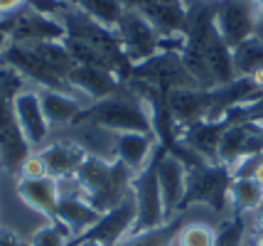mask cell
Wrapping results in <instances>:
<instances>
[{"instance_id": "cell-1", "label": "cell", "mask_w": 263, "mask_h": 246, "mask_svg": "<svg viewBox=\"0 0 263 246\" xmlns=\"http://www.w3.org/2000/svg\"><path fill=\"white\" fill-rule=\"evenodd\" d=\"M0 64L20 71L27 84L37 89L71 91L67 77L74 69V59L69 57L64 42H8L0 54Z\"/></svg>"}, {"instance_id": "cell-2", "label": "cell", "mask_w": 263, "mask_h": 246, "mask_svg": "<svg viewBox=\"0 0 263 246\" xmlns=\"http://www.w3.org/2000/svg\"><path fill=\"white\" fill-rule=\"evenodd\" d=\"M79 121H89L111 133H153L155 136L153 106L143 96L133 94L128 86L118 94L89 104Z\"/></svg>"}, {"instance_id": "cell-3", "label": "cell", "mask_w": 263, "mask_h": 246, "mask_svg": "<svg viewBox=\"0 0 263 246\" xmlns=\"http://www.w3.org/2000/svg\"><path fill=\"white\" fill-rule=\"evenodd\" d=\"M133 180H136V173L128 170L123 163L91 158V155L84 160V165L77 173V182H79L81 192L101 214L116 204H121L130 195Z\"/></svg>"}, {"instance_id": "cell-4", "label": "cell", "mask_w": 263, "mask_h": 246, "mask_svg": "<svg viewBox=\"0 0 263 246\" xmlns=\"http://www.w3.org/2000/svg\"><path fill=\"white\" fill-rule=\"evenodd\" d=\"M231 170L221 163H202L187 170V192H184L182 212L199 210L214 214L219 219L229 217V185H231Z\"/></svg>"}, {"instance_id": "cell-5", "label": "cell", "mask_w": 263, "mask_h": 246, "mask_svg": "<svg viewBox=\"0 0 263 246\" xmlns=\"http://www.w3.org/2000/svg\"><path fill=\"white\" fill-rule=\"evenodd\" d=\"M128 79L148 84V86L158 89L162 94L197 86L195 79L190 77L187 67H184L182 57H180V54H170V52H158V54H153V57L145 59V62L133 64Z\"/></svg>"}, {"instance_id": "cell-6", "label": "cell", "mask_w": 263, "mask_h": 246, "mask_svg": "<svg viewBox=\"0 0 263 246\" xmlns=\"http://www.w3.org/2000/svg\"><path fill=\"white\" fill-rule=\"evenodd\" d=\"M130 195L136 202V232H150V229H158L165 222H170L160 192V182H158V173H155V160L150 167L136 173Z\"/></svg>"}, {"instance_id": "cell-7", "label": "cell", "mask_w": 263, "mask_h": 246, "mask_svg": "<svg viewBox=\"0 0 263 246\" xmlns=\"http://www.w3.org/2000/svg\"><path fill=\"white\" fill-rule=\"evenodd\" d=\"M258 17H261V10L256 0H217L214 23H217L219 35L224 37V42L231 49L256 35Z\"/></svg>"}, {"instance_id": "cell-8", "label": "cell", "mask_w": 263, "mask_h": 246, "mask_svg": "<svg viewBox=\"0 0 263 246\" xmlns=\"http://www.w3.org/2000/svg\"><path fill=\"white\" fill-rule=\"evenodd\" d=\"M12 113H15V121L20 126L23 138L32 150H42L47 143L54 138V130H52L45 116L42 96H40L37 86H27L12 99Z\"/></svg>"}, {"instance_id": "cell-9", "label": "cell", "mask_w": 263, "mask_h": 246, "mask_svg": "<svg viewBox=\"0 0 263 246\" xmlns=\"http://www.w3.org/2000/svg\"><path fill=\"white\" fill-rule=\"evenodd\" d=\"M116 35H118L123 54L130 64H140L153 54H158L162 37L140 12L130 10V8H126V12L121 15V20L116 25Z\"/></svg>"}, {"instance_id": "cell-10", "label": "cell", "mask_w": 263, "mask_h": 246, "mask_svg": "<svg viewBox=\"0 0 263 246\" xmlns=\"http://www.w3.org/2000/svg\"><path fill=\"white\" fill-rule=\"evenodd\" d=\"M59 187H62V199H59V210L54 219L62 226H67L71 236L77 239V236L86 234L93 224L99 222L101 212L86 199V195L81 192L79 182H77V177L74 180H62Z\"/></svg>"}, {"instance_id": "cell-11", "label": "cell", "mask_w": 263, "mask_h": 246, "mask_svg": "<svg viewBox=\"0 0 263 246\" xmlns=\"http://www.w3.org/2000/svg\"><path fill=\"white\" fill-rule=\"evenodd\" d=\"M10 42H64L67 30L57 17H49L42 12L23 8L12 17L5 20Z\"/></svg>"}, {"instance_id": "cell-12", "label": "cell", "mask_w": 263, "mask_h": 246, "mask_svg": "<svg viewBox=\"0 0 263 246\" xmlns=\"http://www.w3.org/2000/svg\"><path fill=\"white\" fill-rule=\"evenodd\" d=\"M133 232H136V202H133V195H128L121 204L103 212L99 217V222L81 236L101 241L106 246H121Z\"/></svg>"}, {"instance_id": "cell-13", "label": "cell", "mask_w": 263, "mask_h": 246, "mask_svg": "<svg viewBox=\"0 0 263 246\" xmlns=\"http://www.w3.org/2000/svg\"><path fill=\"white\" fill-rule=\"evenodd\" d=\"M67 79H69V89L79 96L86 106L126 89V82L118 74H114V71H108V69H99V67L74 64V69L69 71Z\"/></svg>"}, {"instance_id": "cell-14", "label": "cell", "mask_w": 263, "mask_h": 246, "mask_svg": "<svg viewBox=\"0 0 263 246\" xmlns=\"http://www.w3.org/2000/svg\"><path fill=\"white\" fill-rule=\"evenodd\" d=\"M126 8L140 12L162 37L184 35L187 30L184 0H126Z\"/></svg>"}, {"instance_id": "cell-15", "label": "cell", "mask_w": 263, "mask_h": 246, "mask_svg": "<svg viewBox=\"0 0 263 246\" xmlns=\"http://www.w3.org/2000/svg\"><path fill=\"white\" fill-rule=\"evenodd\" d=\"M155 173H158V182H160V192L162 199H165L167 217L172 219V217H177L182 212L184 192H187V167L172 153L160 148L158 155H155Z\"/></svg>"}, {"instance_id": "cell-16", "label": "cell", "mask_w": 263, "mask_h": 246, "mask_svg": "<svg viewBox=\"0 0 263 246\" xmlns=\"http://www.w3.org/2000/svg\"><path fill=\"white\" fill-rule=\"evenodd\" d=\"M212 106H214V94L212 89H199V86H190V89H177L167 94V108H170L177 130L192 126L197 121L212 118Z\"/></svg>"}, {"instance_id": "cell-17", "label": "cell", "mask_w": 263, "mask_h": 246, "mask_svg": "<svg viewBox=\"0 0 263 246\" xmlns=\"http://www.w3.org/2000/svg\"><path fill=\"white\" fill-rule=\"evenodd\" d=\"M0 150H3V173L15 175L25 155L32 150L20 133V126L12 113V101L0 94Z\"/></svg>"}, {"instance_id": "cell-18", "label": "cell", "mask_w": 263, "mask_h": 246, "mask_svg": "<svg viewBox=\"0 0 263 246\" xmlns=\"http://www.w3.org/2000/svg\"><path fill=\"white\" fill-rule=\"evenodd\" d=\"M158 150H160V143H158V136L153 133H116V160L123 163L133 173L150 167Z\"/></svg>"}, {"instance_id": "cell-19", "label": "cell", "mask_w": 263, "mask_h": 246, "mask_svg": "<svg viewBox=\"0 0 263 246\" xmlns=\"http://www.w3.org/2000/svg\"><path fill=\"white\" fill-rule=\"evenodd\" d=\"M40 153L45 155V160H47L49 177H54L59 182H62V180H74L77 173H79V167L84 165V160L89 158L71 138L57 136V133H54V138L47 143Z\"/></svg>"}, {"instance_id": "cell-20", "label": "cell", "mask_w": 263, "mask_h": 246, "mask_svg": "<svg viewBox=\"0 0 263 246\" xmlns=\"http://www.w3.org/2000/svg\"><path fill=\"white\" fill-rule=\"evenodd\" d=\"M15 192L42 219L49 222V219L57 217L59 199H62L59 180H54V177H45V180H17L15 177Z\"/></svg>"}, {"instance_id": "cell-21", "label": "cell", "mask_w": 263, "mask_h": 246, "mask_svg": "<svg viewBox=\"0 0 263 246\" xmlns=\"http://www.w3.org/2000/svg\"><path fill=\"white\" fill-rule=\"evenodd\" d=\"M227 126L229 123L224 118H204V121H197V123L180 130V138L204 163H219V143H221Z\"/></svg>"}, {"instance_id": "cell-22", "label": "cell", "mask_w": 263, "mask_h": 246, "mask_svg": "<svg viewBox=\"0 0 263 246\" xmlns=\"http://www.w3.org/2000/svg\"><path fill=\"white\" fill-rule=\"evenodd\" d=\"M42 96V108L49 121L52 130H67L81 118L86 104L71 91H59V89H40Z\"/></svg>"}, {"instance_id": "cell-23", "label": "cell", "mask_w": 263, "mask_h": 246, "mask_svg": "<svg viewBox=\"0 0 263 246\" xmlns=\"http://www.w3.org/2000/svg\"><path fill=\"white\" fill-rule=\"evenodd\" d=\"M219 222H221V219L214 217V214L187 217V212H184L172 246H217Z\"/></svg>"}, {"instance_id": "cell-24", "label": "cell", "mask_w": 263, "mask_h": 246, "mask_svg": "<svg viewBox=\"0 0 263 246\" xmlns=\"http://www.w3.org/2000/svg\"><path fill=\"white\" fill-rule=\"evenodd\" d=\"M263 207V187L251 175H234L229 185V210L239 217H251Z\"/></svg>"}, {"instance_id": "cell-25", "label": "cell", "mask_w": 263, "mask_h": 246, "mask_svg": "<svg viewBox=\"0 0 263 246\" xmlns=\"http://www.w3.org/2000/svg\"><path fill=\"white\" fill-rule=\"evenodd\" d=\"M77 10L86 12L96 23L116 30L121 15L126 12V0H69Z\"/></svg>"}, {"instance_id": "cell-26", "label": "cell", "mask_w": 263, "mask_h": 246, "mask_svg": "<svg viewBox=\"0 0 263 246\" xmlns=\"http://www.w3.org/2000/svg\"><path fill=\"white\" fill-rule=\"evenodd\" d=\"M234 71L236 77H258L263 71V42L261 40H246L243 45L234 47Z\"/></svg>"}, {"instance_id": "cell-27", "label": "cell", "mask_w": 263, "mask_h": 246, "mask_svg": "<svg viewBox=\"0 0 263 246\" xmlns=\"http://www.w3.org/2000/svg\"><path fill=\"white\" fill-rule=\"evenodd\" d=\"M71 241L74 236L67 226H62L57 219H49L30 234L27 246H71Z\"/></svg>"}, {"instance_id": "cell-28", "label": "cell", "mask_w": 263, "mask_h": 246, "mask_svg": "<svg viewBox=\"0 0 263 246\" xmlns=\"http://www.w3.org/2000/svg\"><path fill=\"white\" fill-rule=\"evenodd\" d=\"M249 241V226H246V217L239 214H229L219 222V239L217 246H246Z\"/></svg>"}, {"instance_id": "cell-29", "label": "cell", "mask_w": 263, "mask_h": 246, "mask_svg": "<svg viewBox=\"0 0 263 246\" xmlns=\"http://www.w3.org/2000/svg\"><path fill=\"white\" fill-rule=\"evenodd\" d=\"M15 177L17 180H45V177H49V167H47L45 155L40 150H30L25 155V160L20 163Z\"/></svg>"}, {"instance_id": "cell-30", "label": "cell", "mask_w": 263, "mask_h": 246, "mask_svg": "<svg viewBox=\"0 0 263 246\" xmlns=\"http://www.w3.org/2000/svg\"><path fill=\"white\" fill-rule=\"evenodd\" d=\"M23 8H27V0H0V20H8Z\"/></svg>"}, {"instance_id": "cell-31", "label": "cell", "mask_w": 263, "mask_h": 246, "mask_svg": "<svg viewBox=\"0 0 263 246\" xmlns=\"http://www.w3.org/2000/svg\"><path fill=\"white\" fill-rule=\"evenodd\" d=\"M249 175H251L253 180H256V182H258V185H261V187H263V158H261V155H258V158L253 160V165H251V173H249Z\"/></svg>"}, {"instance_id": "cell-32", "label": "cell", "mask_w": 263, "mask_h": 246, "mask_svg": "<svg viewBox=\"0 0 263 246\" xmlns=\"http://www.w3.org/2000/svg\"><path fill=\"white\" fill-rule=\"evenodd\" d=\"M71 246H106V244H101V241H93V239H84V236H79V239H74V241H71Z\"/></svg>"}, {"instance_id": "cell-33", "label": "cell", "mask_w": 263, "mask_h": 246, "mask_svg": "<svg viewBox=\"0 0 263 246\" xmlns=\"http://www.w3.org/2000/svg\"><path fill=\"white\" fill-rule=\"evenodd\" d=\"M249 241H251V246H263V232L251 234V236H249Z\"/></svg>"}, {"instance_id": "cell-34", "label": "cell", "mask_w": 263, "mask_h": 246, "mask_svg": "<svg viewBox=\"0 0 263 246\" xmlns=\"http://www.w3.org/2000/svg\"><path fill=\"white\" fill-rule=\"evenodd\" d=\"M256 40H261L263 42V12H261V17H258V25H256Z\"/></svg>"}, {"instance_id": "cell-35", "label": "cell", "mask_w": 263, "mask_h": 246, "mask_svg": "<svg viewBox=\"0 0 263 246\" xmlns=\"http://www.w3.org/2000/svg\"><path fill=\"white\" fill-rule=\"evenodd\" d=\"M256 5H258V10L263 12V0H256Z\"/></svg>"}, {"instance_id": "cell-36", "label": "cell", "mask_w": 263, "mask_h": 246, "mask_svg": "<svg viewBox=\"0 0 263 246\" xmlns=\"http://www.w3.org/2000/svg\"><path fill=\"white\" fill-rule=\"evenodd\" d=\"M0 173H3V150H0Z\"/></svg>"}]
</instances>
